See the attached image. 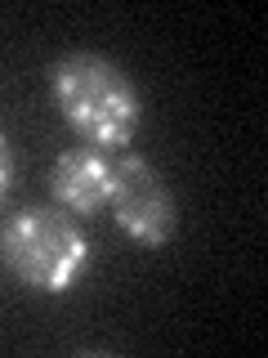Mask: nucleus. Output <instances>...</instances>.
Listing matches in <instances>:
<instances>
[{"instance_id":"f257e3e1","label":"nucleus","mask_w":268,"mask_h":358,"mask_svg":"<svg viewBox=\"0 0 268 358\" xmlns=\"http://www.w3.org/2000/svg\"><path fill=\"white\" fill-rule=\"evenodd\" d=\"M50 99L59 117L85 148L117 152L134 143L143 121L139 85L121 63H112L98 50H67L50 63Z\"/></svg>"},{"instance_id":"f03ea898","label":"nucleus","mask_w":268,"mask_h":358,"mask_svg":"<svg viewBox=\"0 0 268 358\" xmlns=\"http://www.w3.org/2000/svg\"><path fill=\"white\" fill-rule=\"evenodd\" d=\"M0 260L36 296H67L89 268V238L63 206H22L0 229Z\"/></svg>"},{"instance_id":"7ed1b4c3","label":"nucleus","mask_w":268,"mask_h":358,"mask_svg":"<svg viewBox=\"0 0 268 358\" xmlns=\"http://www.w3.org/2000/svg\"><path fill=\"white\" fill-rule=\"evenodd\" d=\"M107 210L117 220V229L139 246H165L179 229V201L174 188L165 184V175L156 171L148 157L121 152L112 162V197Z\"/></svg>"},{"instance_id":"20e7f679","label":"nucleus","mask_w":268,"mask_h":358,"mask_svg":"<svg viewBox=\"0 0 268 358\" xmlns=\"http://www.w3.org/2000/svg\"><path fill=\"white\" fill-rule=\"evenodd\" d=\"M50 193L67 215H98L112 197V162L98 148H67L50 166Z\"/></svg>"},{"instance_id":"39448f33","label":"nucleus","mask_w":268,"mask_h":358,"mask_svg":"<svg viewBox=\"0 0 268 358\" xmlns=\"http://www.w3.org/2000/svg\"><path fill=\"white\" fill-rule=\"evenodd\" d=\"M14 175H18V157H14V143H9V134L0 130V206H5L9 188H14Z\"/></svg>"}]
</instances>
